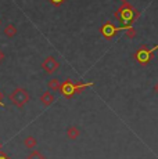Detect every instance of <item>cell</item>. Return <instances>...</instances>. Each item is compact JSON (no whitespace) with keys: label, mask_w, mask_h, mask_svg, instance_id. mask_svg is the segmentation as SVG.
<instances>
[{"label":"cell","mask_w":158,"mask_h":159,"mask_svg":"<svg viewBox=\"0 0 158 159\" xmlns=\"http://www.w3.org/2000/svg\"><path fill=\"white\" fill-rule=\"evenodd\" d=\"M24 145H25L26 148H35V147L38 145V141H36V139L33 136H28L24 140Z\"/></svg>","instance_id":"cell-11"},{"label":"cell","mask_w":158,"mask_h":159,"mask_svg":"<svg viewBox=\"0 0 158 159\" xmlns=\"http://www.w3.org/2000/svg\"><path fill=\"white\" fill-rule=\"evenodd\" d=\"M119 30H122L121 28H117V26L114 25L112 22H105L104 25L100 28V32H101V35L104 36L107 40H111L112 38H114L115 35H117Z\"/></svg>","instance_id":"cell-4"},{"label":"cell","mask_w":158,"mask_h":159,"mask_svg":"<svg viewBox=\"0 0 158 159\" xmlns=\"http://www.w3.org/2000/svg\"><path fill=\"white\" fill-rule=\"evenodd\" d=\"M4 35L7 36V38H14V36L17 35L16 25H13V24H8V25L4 28Z\"/></svg>","instance_id":"cell-10"},{"label":"cell","mask_w":158,"mask_h":159,"mask_svg":"<svg viewBox=\"0 0 158 159\" xmlns=\"http://www.w3.org/2000/svg\"><path fill=\"white\" fill-rule=\"evenodd\" d=\"M114 15H115V18H117L121 24H122L121 29L125 30L128 26H132L133 24H135L136 21L140 18V11L126 2V3H122V6H121V7L115 11Z\"/></svg>","instance_id":"cell-1"},{"label":"cell","mask_w":158,"mask_h":159,"mask_svg":"<svg viewBox=\"0 0 158 159\" xmlns=\"http://www.w3.org/2000/svg\"><path fill=\"white\" fill-rule=\"evenodd\" d=\"M47 87L50 91H60V89H61V82H60L58 79H51V80H49Z\"/></svg>","instance_id":"cell-9"},{"label":"cell","mask_w":158,"mask_h":159,"mask_svg":"<svg viewBox=\"0 0 158 159\" xmlns=\"http://www.w3.org/2000/svg\"><path fill=\"white\" fill-rule=\"evenodd\" d=\"M8 98H10L11 104H14L17 108H22V107L25 105V104H28V101L31 100V96H29V93L24 87H17L16 90L8 96Z\"/></svg>","instance_id":"cell-2"},{"label":"cell","mask_w":158,"mask_h":159,"mask_svg":"<svg viewBox=\"0 0 158 159\" xmlns=\"http://www.w3.org/2000/svg\"><path fill=\"white\" fill-rule=\"evenodd\" d=\"M61 94L67 98H71L72 96L75 94V83L72 79H67L61 83V89H60Z\"/></svg>","instance_id":"cell-6"},{"label":"cell","mask_w":158,"mask_h":159,"mask_svg":"<svg viewBox=\"0 0 158 159\" xmlns=\"http://www.w3.org/2000/svg\"><path fill=\"white\" fill-rule=\"evenodd\" d=\"M49 2H50L53 6H56V7H58V6H61L63 3L65 2V0H49Z\"/></svg>","instance_id":"cell-15"},{"label":"cell","mask_w":158,"mask_h":159,"mask_svg":"<svg viewBox=\"0 0 158 159\" xmlns=\"http://www.w3.org/2000/svg\"><path fill=\"white\" fill-rule=\"evenodd\" d=\"M0 24H2V20H0Z\"/></svg>","instance_id":"cell-22"},{"label":"cell","mask_w":158,"mask_h":159,"mask_svg":"<svg viewBox=\"0 0 158 159\" xmlns=\"http://www.w3.org/2000/svg\"><path fill=\"white\" fill-rule=\"evenodd\" d=\"M2 147H3V143H0V149H2Z\"/></svg>","instance_id":"cell-21"},{"label":"cell","mask_w":158,"mask_h":159,"mask_svg":"<svg viewBox=\"0 0 158 159\" xmlns=\"http://www.w3.org/2000/svg\"><path fill=\"white\" fill-rule=\"evenodd\" d=\"M3 60H4V53H3V51L0 50V62H2Z\"/></svg>","instance_id":"cell-17"},{"label":"cell","mask_w":158,"mask_h":159,"mask_svg":"<svg viewBox=\"0 0 158 159\" xmlns=\"http://www.w3.org/2000/svg\"><path fill=\"white\" fill-rule=\"evenodd\" d=\"M121 2H122V3H126V2H129V0H121Z\"/></svg>","instance_id":"cell-20"},{"label":"cell","mask_w":158,"mask_h":159,"mask_svg":"<svg viewBox=\"0 0 158 159\" xmlns=\"http://www.w3.org/2000/svg\"><path fill=\"white\" fill-rule=\"evenodd\" d=\"M2 98H3V94L0 93V104H2V105H3V101H2Z\"/></svg>","instance_id":"cell-18"},{"label":"cell","mask_w":158,"mask_h":159,"mask_svg":"<svg viewBox=\"0 0 158 159\" xmlns=\"http://www.w3.org/2000/svg\"><path fill=\"white\" fill-rule=\"evenodd\" d=\"M0 159H10V158H8L7 155L4 154V152H2V151H0Z\"/></svg>","instance_id":"cell-16"},{"label":"cell","mask_w":158,"mask_h":159,"mask_svg":"<svg viewBox=\"0 0 158 159\" xmlns=\"http://www.w3.org/2000/svg\"><path fill=\"white\" fill-rule=\"evenodd\" d=\"M42 68H43L47 73H50L51 75V73H54L57 69L60 68V62L53 56H49V57L44 58L43 62H42Z\"/></svg>","instance_id":"cell-5"},{"label":"cell","mask_w":158,"mask_h":159,"mask_svg":"<svg viewBox=\"0 0 158 159\" xmlns=\"http://www.w3.org/2000/svg\"><path fill=\"white\" fill-rule=\"evenodd\" d=\"M79 136H81V130H79V127L69 126L68 129H67V137H68L69 140H77Z\"/></svg>","instance_id":"cell-8"},{"label":"cell","mask_w":158,"mask_h":159,"mask_svg":"<svg viewBox=\"0 0 158 159\" xmlns=\"http://www.w3.org/2000/svg\"><path fill=\"white\" fill-rule=\"evenodd\" d=\"M154 89H156V91H157V93H158V83L156 84V87H154Z\"/></svg>","instance_id":"cell-19"},{"label":"cell","mask_w":158,"mask_h":159,"mask_svg":"<svg viewBox=\"0 0 158 159\" xmlns=\"http://www.w3.org/2000/svg\"><path fill=\"white\" fill-rule=\"evenodd\" d=\"M153 56H154V53L151 51V48H147L146 46H142L135 53L136 61H137L139 64H142V65H147V64L153 60Z\"/></svg>","instance_id":"cell-3"},{"label":"cell","mask_w":158,"mask_h":159,"mask_svg":"<svg viewBox=\"0 0 158 159\" xmlns=\"http://www.w3.org/2000/svg\"><path fill=\"white\" fill-rule=\"evenodd\" d=\"M26 159H46V157H44L40 151H32L31 154L26 157Z\"/></svg>","instance_id":"cell-13"},{"label":"cell","mask_w":158,"mask_h":159,"mask_svg":"<svg viewBox=\"0 0 158 159\" xmlns=\"http://www.w3.org/2000/svg\"><path fill=\"white\" fill-rule=\"evenodd\" d=\"M125 35H126L129 39H133V38L136 36V29L133 28V26H128V28L125 29Z\"/></svg>","instance_id":"cell-14"},{"label":"cell","mask_w":158,"mask_h":159,"mask_svg":"<svg viewBox=\"0 0 158 159\" xmlns=\"http://www.w3.org/2000/svg\"><path fill=\"white\" fill-rule=\"evenodd\" d=\"M40 101L44 107H50L51 104L56 101V97H54L53 91H44V93L40 96Z\"/></svg>","instance_id":"cell-7"},{"label":"cell","mask_w":158,"mask_h":159,"mask_svg":"<svg viewBox=\"0 0 158 159\" xmlns=\"http://www.w3.org/2000/svg\"><path fill=\"white\" fill-rule=\"evenodd\" d=\"M92 84H93L92 82H87V83H75V93H82L87 87L92 86Z\"/></svg>","instance_id":"cell-12"}]
</instances>
